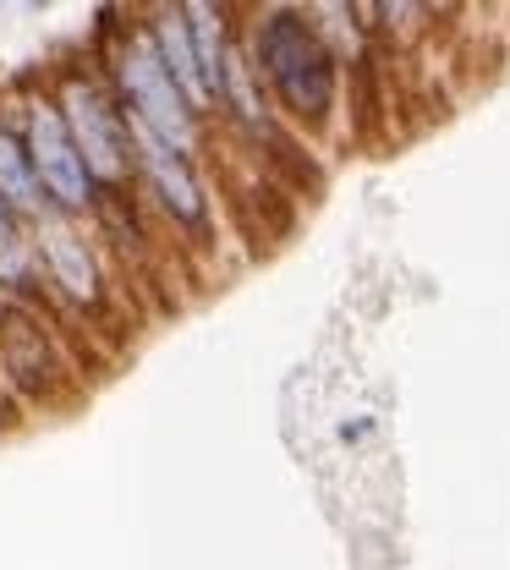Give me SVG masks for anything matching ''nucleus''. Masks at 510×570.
I'll list each match as a JSON object with an SVG mask.
<instances>
[{"label":"nucleus","mask_w":510,"mask_h":570,"mask_svg":"<svg viewBox=\"0 0 510 570\" xmlns=\"http://www.w3.org/2000/svg\"><path fill=\"white\" fill-rule=\"evenodd\" d=\"M253 56H258V77L275 88L281 110L296 127H330L335 99H341V56L330 50L324 28L307 22L292 6L264 11L258 33H253Z\"/></svg>","instance_id":"nucleus-1"},{"label":"nucleus","mask_w":510,"mask_h":570,"mask_svg":"<svg viewBox=\"0 0 510 570\" xmlns=\"http://www.w3.org/2000/svg\"><path fill=\"white\" fill-rule=\"evenodd\" d=\"M61 116H67L77 148H82V159H88V176L105 181V187H121V181L133 176L138 154H133V121L110 105V94H105L99 82H88V77H67V88H61Z\"/></svg>","instance_id":"nucleus-2"},{"label":"nucleus","mask_w":510,"mask_h":570,"mask_svg":"<svg viewBox=\"0 0 510 570\" xmlns=\"http://www.w3.org/2000/svg\"><path fill=\"white\" fill-rule=\"evenodd\" d=\"M121 88H127V105H133V121H144L154 138H165L170 148L193 154V105L182 99L176 77L159 56V39L154 33H138L127 39L121 50Z\"/></svg>","instance_id":"nucleus-3"},{"label":"nucleus","mask_w":510,"mask_h":570,"mask_svg":"<svg viewBox=\"0 0 510 570\" xmlns=\"http://www.w3.org/2000/svg\"><path fill=\"white\" fill-rule=\"evenodd\" d=\"M28 159H33V176H39L50 209L56 214L88 209L94 176H88V159H82V148H77L61 105H33V110H28Z\"/></svg>","instance_id":"nucleus-4"},{"label":"nucleus","mask_w":510,"mask_h":570,"mask_svg":"<svg viewBox=\"0 0 510 570\" xmlns=\"http://www.w3.org/2000/svg\"><path fill=\"white\" fill-rule=\"evenodd\" d=\"M127 121H133V116H127ZM133 148H138V170L148 176V187H154V198L165 204V214L198 230V225L209 219V204H204V187H198L187 154L170 148L165 138H154L144 121H133Z\"/></svg>","instance_id":"nucleus-5"},{"label":"nucleus","mask_w":510,"mask_h":570,"mask_svg":"<svg viewBox=\"0 0 510 570\" xmlns=\"http://www.w3.org/2000/svg\"><path fill=\"white\" fill-rule=\"evenodd\" d=\"M0 356H6V373L22 390H45L50 373H56V352H50L39 318L22 313L17 302H6V313H0Z\"/></svg>","instance_id":"nucleus-6"},{"label":"nucleus","mask_w":510,"mask_h":570,"mask_svg":"<svg viewBox=\"0 0 510 570\" xmlns=\"http://www.w3.org/2000/svg\"><path fill=\"white\" fill-rule=\"evenodd\" d=\"M39 247H45V264H50L56 285H61L72 302H94V296H99V269H94V258H88V242L77 236L61 214H45V219H39Z\"/></svg>","instance_id":"nucleus-7"},{"label":"nucleus","mask_w":510,"mask_h":570,"mask_svg":"<svg viewBox=\"0 0 510 570\" xmlns=\"http://www.w3.org/2000/svg\"><path fill=\"white\" fill-rule=\"evenodd\" d=\"M154 39H159V56H165V67H170V77H176L182 99H187L193 110H204V105L215 99V88H209V77H204V67H198V50H193V33H187V11H182V6L165 11L159 28H154Z\"/></svg>","instance_id":"nucleus-8"},{"label":"nucleus","mask_w":510,"mask_h":570,"mask_svg":"<svg viewBox=\"0 0 510 570\" xmlns=\"http://www.w3.org/2000/svg\"><path fill=\"white\" fill-rule=\"evenodd\" d=\"M0 198L11 204V214H39L45 219V187L33 176L28 142H17L6 127H0Z\"/></svg>","instance_id":"nucleus-9"},{"label":"nucleus","mask_w":510,"mask_h":570,"mask_svg":"<svg viewBox=\"0 0 510 570\" xmlns=\"http://www.w3.org/2000/svg\"><path fill=\"white\" fill-rule=\"evenodd\" d=\"M187 11V33H193V50H198V67L209 77V88L225 94V67H231V50H225V17L215 6H182Z\"/></svg>","instance_id":"nucleus-10"},{"label":"nucleus","mask_w":510,"mask_h":570,"mask_svg":"<svg viewBox=\"0 0 510 570\" xmlns=\"http://www.w3.org/2000/svg\"><path fill=\"white\" fill-rule=\"evenodd\" d=\"M28 275V258H22V236H17V214L0 198V281H22Z\"/></svg>","instance_id":"nucleus-11"},{"label":"nucleus","mask_w":510,"mask_h":570,"mask_svg":"<svg viewBox=\"0 0 510 570\" xmlns=\"http://www.w3.org/2000/svg\"><path fill=\"white\" fill-rule=\"evenodd\" d=\"M0 313H6V296H0Z\"/></svg>","instance_id":"nucleus-12"}]
</instances>
